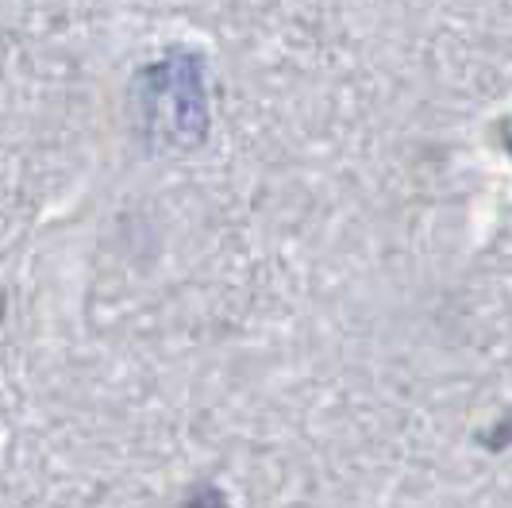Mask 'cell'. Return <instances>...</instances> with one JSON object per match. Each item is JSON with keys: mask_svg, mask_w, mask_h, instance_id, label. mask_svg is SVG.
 I'll return each instance as SVG.
<instances>
[{"mask_svg": "<svg viewBox=\"0 0 512 508\" xmlns=\"http://www.w3.org/2000/svg\"><path fill=\"white\" fill-rule=\"evenodd\" d=\"M509 151H512V131H509Z\"/></svg>", "mask_w": 512, "mask_h": 508, "instance_id": "2", "label": "cell"}, {"mask_svg": "<svg viewBox=\"0 0 512 508\" xmlns=\"http://www.w3.org/2000/svg\"><path fill=\"white\" fill-rule=\"evenodd\" d=\"M135 124L151 151H193L205 139V66L197 54L162 58L139 74Z\"/></svg>", "mask_w": 512, "mask_h": 508, "instance_id": "1", "label": "cell"}]
</instances>
